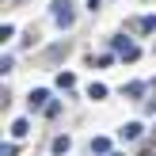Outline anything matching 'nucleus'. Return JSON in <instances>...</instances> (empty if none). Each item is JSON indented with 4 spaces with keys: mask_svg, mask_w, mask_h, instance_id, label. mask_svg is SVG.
Listing matches in <instances>:
<instances>
[{
    "mask_svg": "<svg viewBox=\"0 0 156 156\" xmlns=\"http://www.w3.org/2000/svg\"><path fill=\"white\" fill-rule=\"evenodd\" d=\"M73 4H69V0H57V4H53V23H57V27H73Z\"/></svg>",
    "mask_w": 156,
    "mask_h": 156,
    "instance_id": "f257e3e1",
    "label": "nucleus"
},
{
    "mask_svg": "<svg viewBox=\"0 0 156 156\" xmlns=\"http://www.w3.org/2000/svg\"><path fill=\"white\" fill-rule=\"evenodd\" d=\"M73 149V137H53V152H69Z\"/></svg>",
    "mask_w": 156,
    "mask_h": 156,
    "instance_id": "0eeeda50",
    "label": "nucleus"
},
{
    "mask_svg": "<svg viewBox=\"0 0 156 156\" xmlns=\"http://www.w3.org/2000/svg\"><path fill=\"white\" fill-rule=\"evenodd\" d=\"M141 156H156V149H149V152H141Z\"/></svg>",
    "mask_w": 156,
    "mask_h": 156,
    "instance_id": "f8f14e48",
    "label": "nucleus"
},
{
    "mask_svg": "<svg viewBox=\"0 0 156 156\" xmlns=\"http://www.w3.org/2000/svg\"><path fill=\"white\" fill-rule=\"evenodd\" d=\"M88 95H91V99H103V95H107V84H91Z\"/></svg>",
    "mask_w": 156,
    "mask_h": 156,
    "instance_id": "9d476101",
    "label": "nucleus"
},
{
    "mask_svg": "<svg viewBox=\"0 0 156 156\" xmlns=\"http://www.w3.org/2000/svg\"><path fill=\"white\" fill-rule=\"evenodd\" d=\"M111 46H114V50H118L122 53V57H126V61H137V57H141V46H133V42H126V38H111Z\"/></svg>",
    "mask_w": 156,
    "mask_h": 156,
    "instance_id": "f03ea898",
    "label": "nucleus"
},
{
    "mask_svg": "<svg viewBox=\"0 0 156 156\" xmlns=\"http://www.w3.org/2000/svg\"><path fill=\"white\" fill-rule=\"evenodd\" d=\"M73 84H76L73 73H61V76H57V88H73Z\"/></svg>",
    "mask_w": 156,
    "mask_h": 156,
    "instance_id": "1a4fd4ad",
    "label": "nucleus"
},
{
    "mask_svg": "<svg viewBox=\"0 0 156 156\" xmlns=\"http://www.w3.org/2000/svg\"><path fill=\"white\" fill-rule=\"evenodd\" d=\"M0 156H15V145H4V149H0Z\"/></svg>",
    "mask_w": 156,
    "mask_h": 156,
    "instance_id": "9b49d317",
    "label": "nucleus"
},
{
    "mask_svg": "<svg viewBox=\"0 0 156 156\" xmlns=\"http://www.w3.org/2000/svg\"><path fill=\"white\" fill-rule=\"evenodd\" d=\"M137 30H145V34L156 30V15H141V19H137Z\"/></svg>",
    "mask_w": 156,
    "mask_h": 156,
    "instance_id": "423d86ee",
    "label": "nucleus"
},
{
    "mask_svg": "<svg viewBox=\"0 0 156 156\" xmlns=\"http://www.w3.org/2000/svg\"><path fill=\"white\" fill-rule=\"evenodd\" d=\"M141 129H145L141 122H126V126L118 129V137H122V141H137V137H141Z\"/></svg>",
    "mask_w": 156,
    "mask_h": 156,
    "instance_id": "7ed1b4c3",
    "label": "nucleus"
},
{
    "mask_svg": "<svg viewBox=\"0 0 156 156\" xmlns=\"http://www.w3.org/2000/svg\"><path fill=\"white\" fill-rule=\"evenodd\" d=\"M46 99H50V91H46V88H38V91H30L27 107H30V111H38V107H46Z\"/></svg>",
    "mask_w": 156,
    "mask_h": 156,
    "instance_id": "20e7f679",
    "label": "nucleus"
},
{
    "mask_svg": "<svg viewBox=\"0 0 156 156\" xmlns=\"http://www.w3.org/2000/svg\"><path fill=\"white\" fill-rule=\"evenodd\" d=\"M91 152H99V156L111 152V141H107V137H95V141H91Z\"/></svg>",
    "mask_w": 156,
    "mask_h": 156,
    "instance_id": "6e6552de",
    "label": "nucleus"
},
{
    "mask_svg": "<svg viewBox=\"0 0 156 156\" xmlns=\"http://www.w3.org/2000/svg\"><path fill=\"white\" fill-rule=\"evenodd\" d=\"M27 133H30V122L27 118H15L12 122V137H27Z\"/></svg>",
    "mask_w": 156,
    "mask_h": 156,
    "instance_id": "39448f33",
    "label": "nucleus"
}]
</instances>
